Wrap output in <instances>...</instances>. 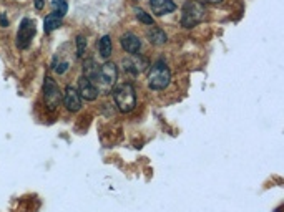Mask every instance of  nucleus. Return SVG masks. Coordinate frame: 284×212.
I'll return each mask as SVG.
<instances>
[{
  "instance_id": "4468645a",
  "label": "nucleus",
  "mask_w": 284,
  "mask_h": 212,
  "mask_svg": "<svg viewBox=\"0 0 284 212\" xmlns=\"http://www.w3.org/2000/svg\"><path fill=\"white\" fill-rule=\"evenodd\" d=\"M58 26H62V17L55 15V13H49L43 20V30L45 33H52L54 30H57Z\"/></svg>"
},
{
  "instance_id": "aec40b11",
  "label": "nucleus",
  "mask_w": 284,
  "mask_h": 212,
  "mask_svg": "<svg viewBox=\"0 0 284 212\" xmlns=\"http://www.w3.org/2000/svg\"><path fill=\"white\" fill-rule=\"evenodd\" d=\"M35 9L42 10L43 9V0H35Z\"/></svg>"
},
{
  "instance_id": "f257e3e1",
  "label": "nucleus",
  "mask_w": 284,
  "mask_h": 212,
  "mask_svg": "<svg viewBox=\"0 0 284 212\" xmlns=\"http://www.w3.org/2000/svg\"><path fill=\"white\" fill-rule=\"evenodd\" d=\"M118 80V68L115 63L105 62L100 65L95 71V75L91 76V82L97 86L98 93H110L111 86L116 83Z\"/></svg>"
},
{
  "instance_id": "9b49d317",
  "label": "nucleus",
  "mask_w": 284,
  "mask_h": 212,
  "mask_svg": "<svg viewBox=\"0 0 284 212\" xmlns=\"http://www.w3.org/2000/svg\"><path fill=\"white\" fill-rule=\"evenodd\" d=\"M150 9L156 17H163L167 13L173 12L176 9V5L173 0H150Z\"/></svg>"
},
{
  "instance_id": "f03ea898",
  "label": "nucleus",
  "mask_w": 284,
  "mask_h": 212,
  "mask_svg": "<svg viewBox=\"0 0 284 212\" xmlns=\"http://www.w3.org/2000/svg\"><path fill=\"white\" fill-rule=\"evenodd\" d=\"M206 17V7L198 0H186L181 10V25L184 29H193L195 25L201 23Z\"/></svg>"
},
{
  "instance_id": "0eeeda50",
  "label": "nucleus",
  "mask_w": 284,
  "mask_h": 212,
  "mask_svg": "<svg viewBox=\"0 0 284 212\" xmlns=\"http://www.w3.org/2000/svg\"><path fill=\"white\" fill-rule=\"evenodd\" d=\"M63 104L67 106V110L72 113H75L82 108V96L75 86L67 85V88H65V93H63Z\"/></svg>"
},
{
  "instance_id": "20e7f679",
  "label": "nucleus",
  "mask_w": 284,
  "mask_h": 212,
  "mask_svg": "<svg viewBox=\"0 0 284 212\" xmlns=\"http://www.w3.org/2000/svg\"><path fill=\"white\" fill-rule=\"evenodd\" d=\"M113 99L122 113H130L136 106V91L131 83H122L113 90Z\"/></svg>"
},
{
  "instance_id": "412c9836",
  "label": "nucleus",
  "mask_w": 284,
  "mask_h": 212,
  "mask_svg": "<svg viewBox=\"0 0 284 212\" xmlns=\"http://www.w3.org/2000/svg\"><path fill=\"white\" fill-rule=\"evenodd\" d=\"M203 2H206V4H220V2H223V0H203Z\"/></svg>"
},
{
  "instance_id": "2eb2a0df",
  "label": "nucleus",
  "mask_w": 284,
  "mask_h": 212,
  "mask_svg": "<svg viewBox=\"0 0 284 212\" xmlns=\"http://www.w3.org/2000/svg\"><path fill=\"white\" fill-rule=\"evenodd\" d=\"M52 10H54L55 15L58 17H65L68 12V4L67 0H52Z\"/></svg>"
},
{
  "instance_id": "6ab92c4d",
  "label": "nucleus",
  "mask_w": 284,
  "mask_h": 212,
  "mask_svg": "<svg viewBox=\"0 0 284 212\" xmlns=\"http://www.w3.org/2000/svg\"><path fill=\"white\" fill-rule=\"evenodd\" d=\"M0 25H2V26H7L9 25V20H7V17L4 15V13L0 15Z\"/></svg>"
},
{
  "instance_id": "423d86ee",
  "label": "nucleus",
  "mask_w": 284,
  "mask_h": 212,
  "mask_svg": "<svg viewBox=\"0 0 284 212\" xmlns=\"http://www.w3.org/2000/svg\"><path fill=\"white\" fill-rule=\"evenodd\" d=\"M43 98H45V104L50 111H54L58 103L62 101V93L58 85L55 83V80H52L50 76L45 78L43 82Z\"/></svg>"
},
{
  "instance_id": "a211bd4d",
  "label": "nucleus",
  "mask_w": 284,
  "mask_h": 212,
  "mask_svg": "<svg viewBox=\"0 0 284 212\" xmlns=\"http://www.w3.org/2000/svg\"><path fill=\"white\" fill-rule=\"evenodd\" d=\"M68 62H65V60H58V62L54 63V71L58 73V75H63L65 71L68 70Z\"/></svg>"
},
{
  "instance_id": "ddd939ff",
  "label": "nucleus",
  "mask_w": 284,
  "mask_h": 212,
  "mask_svg": "<svg viewBox=\"0 0 284 212\" xmlns=\"http://www.w3.org/2000/svg\"><path fill=\"white\" fill-rule=\"evenodd\" d=\"M98 51H100V57L107 60L111 51H113V43H111V37L110 35H103L98 42Z\"/></svg>"
},
{
  "instance_id": "6e6552de",
  "label": "nucleus",
  "mask_w": 284,
  "mask_h": 212,
  "mask_svg": "<svg viewBox=\"0 0 284 212\" xmlns=\"http://www.w3.org/2000/svg\"><path fill=\"white\" fill-rule=\"evenodd\" d=\"M78 93H80L82 99H85V101H95V99L98 98L97 86L87 76H82L80 80H78Z\"/></svg>"
},
{
  "instance_id": "39448f33",
  "label": "nucleus",
  "mask_w": 284,
  "mask_h": 212,
  "mask_svg": "<svg viewBox=\"0 0 284 212\" xmlns=\"http://www.w3.org/2000/svg\"><path fill=\"white\" fill-rule=\"evenodd\" d=\"M34 35H35V22L32 18L25 17L20 22V26H18V32H17V46L18 48L20 50L29 48Z\"/></svg>"
},
{
  "instance_id": "f3484780",
  "label": "nucleus",
  "mask_w": 284,
  "mask_h": 212,
  "mask_svg": "<svg viewBox=\"0 0 284 212\" xmlns=\"http://www.w3.org/2000/svg\"><path fill=\"white\" fill-rule=\"evenodd\" d=\"M85 48H87V38L83 35L77 37V57L82 58L85 55Z\"/></svg>"
},
{
  "instance_id": "7ed1b4c3",
  "label": "nucleus",
  "mask_w": 284,
  "mask_h": 212,
  "mask_svg": "<svg viewBox=\"0 0 284 212\" xmlns=\"http://www.w3.org/2000/svg\"><path fill=\"white\" fill-rule=\"evenodd\" d=\"M170 82H171V71L163 60H158L156 63L151 65V70L148 73L150 90H155V91L164 90V88H168Z\"/></svg>"
},
{
  "instance_id": "9d476101",
  "label": "nucleus",
  "mask_w": 284,
  "mask_h": 212,
  "mask_svg": "<svg viewBox=\"0 0 284 212\" xmlns=\"http://www.w3.org/2000/svg\"><path fill=\"white\" fill-rule=\"evenodd\" d=\"M120 45H122V48L125 51L130 53V55H136V53L140 51V48H141V40L138 38L135 33L127 32L125 35H122Z\"/></svg>"
},
{
  "instance_id": "1a4fd4ad",
  "label": "nucleus",
  "mask_w": 284,
  "mask_h": 212,
  "mask_svg": "<svg viewBox=\"0 0 284 212\" xmlns=\"http://www.w3.org/2000/svg\"><path fill=\"white\" fill-rule=\"evenodd\" d=\"M148 66V60L143 58L140 55H131V58H123V68L127 70L131 75H140L141 71L147 70Z\"/></svg>"
},
{
  "instance_id": "dca6fc26",
  "label": "nucleus",
  "mask_w": 284,
  "mask_h": 212,
  "mask_svg": "<svg viewBox=\"0 0 284 212\" xmlns=\"http://www.w3.org/2000/svg\"><path fill=\"white\" fill-rule=\"evenodd\" d=\"M135 15H136V18L140 20L141 23H145V25H153V17L150 15V13H147L143 9H135Z\"/></svg>"
},
{
  "instance_id": "f8f14e48",
  "label": "nucleus",
  "mask_w": 284,
  "mask_h": 212,
  "mask_svg": "<svg viewBox=\"0 0 284 212\" xmlns=\"http://www.w3.org/2000/svg\"><path fill=\"white\" fill-rule=\"evenodd\" d=\"M147 38H148V42L153 45H164L168 42V35L160 29V26H151V29H148Z\"/></svg>"
}]
</instances>
